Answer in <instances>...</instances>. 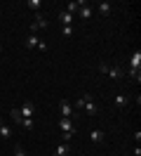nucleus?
<instances>
[{
  "instance_id": "9d476101",
  "label": "nucleus",
  "mask_w": 141,
  "mask_h": 156,
  "mask_svg": "<svg viewBox=\"0 0 141 156\" xmlns=\"http://www.w3.org/2000/svg\"><path fill=\"white\" fill-rule=\"evenodd\" d=\"M103 137H106V135H103V130H89V140H92L94 144H101Z\"/></svg>"
},
{
  "instance_id": "4468645a",
  "label": "nucleus",
  "mask_w": 141,
  "mask_h": 156,
  "mask_svg": "<svg viewBox=\"0 0 141 156\" xmlns=\"http://www.w3.org/2000/svg\"><path fill=\"white\" fill-rule=\"evenodd\" d=\"M111 10H113V5L108 2V0H103V2H99V12H101L103 17H108V14H111Z\"/></svg>"
},
{
  "instance_id": "20e7f679",
  "label": "nucleus",
  "mask_w": 141,
  "mask_h": 156,
  "mask_svg": "<svg viewBox=\"0 0 141 156\" xmlns=\"http://www.w3.org/2000/svg\"><path fill=\"white\" fill-rule=\"evenodd\" d=\"M59 128H61V130H64V135H68V137L75 135V126H73V121H71V118H59Z\"/></svg>"
},
{
  "instance_id": "0eeeda50",
  "label": "nucleus",
  "mask_w": 141,
  "mask_h": 156,
  "mask_svg": "<svg viewBox=\"0 0 141 156\" xmlns=\"http://www.w3.org/2000/svg\"><path fill=\"white\" fill-rule=\"evenodd\" d=\"M129 69H132V71H139V69H141V52H139V50H134V52H132Z\"/></svg>"
},
{
  "instance_id": "7ed1b4c3",
  "label": "nucleus",
  "mask_w": 141,
  "mask_h": 156,
  "mask_svg": "<svg viewBox=\"0 0 141 156\" xmlns=\"http://www.w3.org/2000/svg\"><path fill=\"white\" fill-rule=\"evenodd\" d=\"M47 26H49V24H47V19L40 14V12H38V14H35V21L31 24V36H38V31H40V29L45 31Z\"/></svg>"
},
{
  "instance_id": "423d86ee",
  "label": "nucleus",
  "mask_w": 141,
  "mask_h": 156,
  "mask_svg": "<svg viewBox=\"0 0 141 156\" xmlns=\"http://www.w3.org/2000/svg\"><path fill=\"white\" fill-rule=\"evenodd\" d=\"M19 114L24 118H33V114H35V104L33 102H24V107L19 109Z\"/></svg>"
},
{
  "instance_id": "6ab92c4d",
  "label": "nucleus",
  "mask_w": 141,
  "mask_h": 156,
  "mask_svg": "<svg viewBox=\"0 0 141 156\" xmlns=\"http://www.w3.org/2000/svg\"><path fill=\"white\" fill-rule=\"evenodd\" d=\"M12 118H14V123H21V114H19V109H12Z\"/></svg>"
},
{
  "instance_id": "f03ea898",
  "label": "nucleus",
  "mask_w": 141,
  "mask_h": 156,
  "mask_svg": "<svg viewBox=\"0 0 141 156\" xmlns=\"http://www.w3.org/2000/svg\"><path fill=\"white\" fill-rule=\"evenodd\" d=\"M82 109L87 111V116H89V118L96 116V111H99V107H96V99H94L92 95H82Z\"/></svg>"
},
{
  "instance_id": "a211bd4d",
  "label": "nucleus",
  "mask_w": 141,
  "mask_h": 156,
  "mask_svg": "<svg viewBox=\"0 0 141 156\" xmlns=\"http://www.w3.org/2000/svg\"><path fill=\"white\" fill-rule=\"evenodd\" d=\"M14 156H28V154H26V149H24L21 144H17L14 147Z\"/></svg>"
},
{
  "instance_id": "9b49d317",
  "label": "nucleus",
  "mask_w": 141,
  "mask_h": 156,
  "mask_svg": "<svg viewBox=\"0 0 141 156\" xmlns=\"http://www.w3.org/2000/svg\"><path fill=\"white\" fill-rule=\"evenodd\" d=\"M54 154H56V156H68V154H71V147L66 144V142H59V144H56V149H54Z\"/></svg>"
},
{
  "instance_id": "2eb2a0df",
  "label": "nucleus",
  "mask_w": 141,
  "mask_h": 156,
  "mask_svg": "<svg viewBox=\"0 0 141 156\" xmlns=\"http://www.w3.org/2000/svg\"><path fill=\"white\" fill-rule=\"evenodd\" d=\"M78 14H80L82 19H89V17H92V7H89V5H82V7H80V12H78Z\"/></svg>"
},
{
  "instance_id": "5701e85b",
  "label": "nucleus",
  "mask_w": 141,
  "mask_h": 156,
  "mask_svg": "<svg viewBox=\"0 0 141 156\" xmlns=\"http://www.w3.org/2000/svg\"><path fill=\"white\" fill-rule=\"evenodd\" d=\"M0 52H2V45H0Z\"/></svg>"
},
{
  "instance_id": "412c9836",
  "label": "nucleus",
  "mask_w": 141,
  "mask_h": 156,
  "mask_svg": "<svg viewBox=\"0 0 141 156\" xmlns=\"http://www.w3.org/2000/svg\"><path fill=\"white\" fill-rule=\"evenodd\" d=\"M64 36L71 38V36H73V26H64Z\"/></svg>"
},
{
  "instance_id": "b1692460",
  "label": "nucleus",
  "mask_w": 141,
  "mask_h": 156,
  "mask_svg": "<svg viewBox=\"0 0 141 156\" xmlns=\"http://www.w3.org/2000/svg\"><path fill=\"white\" fill-rule=\"evenodd\" d=\"M54 156H56V154H54Z\"/></svg>"
},
{
  "instance_id": "1a4fd4ad",
  "label": "nucleus",
  "mask_w": 141,
  "mask_h": 156,
  "mask_svg": "<svg viewBox=\"0 0 141 156\" xmlns=\"http://www.w3.org/2000/svg\"><path fill=\"white\" fill-rule=\"evenodd\" d=\"M59 21H61L64 26H73V14H68L66 10H61L59 12Z\"/></svg>"
},
{
  "instance_id": "f257e3e1",
  "label": "nucleus",
  "mask_w": 141,
  "mask_h": 156,
  "mask_svg": "<svg viewBox=\"0 0 141 156\" xmlns=\"http://www.w3.org/2000/svg\"><path fill=\"white\" fill-rule=\"evenodd\" d=\"M99 71H101V73H106V76H111V78H115V80H120V78H122V69H120V66H111L108 62L99 64Z\"/></svg>"
},
{
  "instance_id": "dca6fc26",
  "label": "nucleus",
  "mask_w": 141,
  "mask_h": 156,
  "mask_svg": "<svg viewBox=\"0 0 141 156\" xmlns=\"http://www.w3.org/2000/svg\"><path fill=\"white\" fill-rule=\"evenodd\" d=\"M38 43H40V38H38V36H28L26 48H38Z\"/></svg>"
},
{
  "instance_id": "f8f14e48",
  "label": "nucleus",
  "mask_w": 141,
  "mask_h": 156,
  "mask_svg": "<svg viewBox=\"0 0 141 156\" xmlns=\"http://www.w3.org/2000/svg\"><path fill=\"white\" fill-rule=\"evenodd\" d=\"M0 137H5V140H9V137H12V128H9L2 118H0Z\"/></svg>"
},
{
  "instance_id": "ddd939ff",
  "label": "nucleus",
  "mask_w": 141,
  "mask_h": 156,
  "mask_svg": "<svg viewBox=\"0 0 141 156\" xmlns=\"http://www.w3.org/2000/svg\"><path fill=\"white\" fill-rule=\"evenodd\" d=\"M113 104H115L118 109H125L127 104H129V99L125 97V95H115V99H113Z\"/></svg>"
},
{
  "instance_id": "39448f33",
  "label": "nucleus",
  "mask_w": 141,
  "mask_h": 156,
  "mask_svg": "<svg viewBox=\"0 0 141 156\" xmlns=\"http://www.w3.org/2000/svg\"><path fill=\"white\" fill-rule=\"evenodd\" d=\"M59 111H61V118H73V104H71V102H66V99H61Z\"/></svg>"
},
{
  "instance_id": "aec40b11",
  "label": "nucleus",
  "mask_w": 141,
  "mask_h": 156,
  "mask_svg": "<svg viewBox=\"0 0 141 156\" xmlns=\"http://www.w3.org/2000/svg\"><path fill=\"white\" fill-rule=\"evenodd\" d=\"M129 78H132V80H136V83H139V80H141V71H132V69H129Z\"/></svg>"
},
{
  "instance_id": "6e6552de",
  "label": "nucleus",
  "mask_w": 141,
  "mask_h": 156,
  "mask_svg": "<svg viewBox=\"0 0 141 156\" xmlns=\"http://www.w3.org/2000/svg\"><path fill=\"white\" fill-rule=\"evenodd\" d=\"M82 5H87L85 0H80V2H78V0H71V2H66V12H68V14H78Z\"/></svg>"
},
{
  "instance_id": "f3484780",
  "label": "nucleus",
  "mask_w": 141,
  "mask_h": 156,
  "mask_svg": "<svg viewBox=\"0 0 141 156\" xmlns=\"http://www.w3.org/2000/svg\"><path fill=\"white\" fill-rule=\"evenodd\" d=\"M26 5H28V7H31V10H40V7H42V2H40V0H28V2H26Z\"/></svg>"
},
{
  "instance_id": "4be33fe9",
  "label": "nucleus",
  "mask_w": 141,
  "mask_h": 156,
  "mask_svg": "<svg viewBox=\"0 0 141 156\" xmlns=\"http://www.w3.org/2000/svg\"><path fill=\"white\" fill-rule=\"evenodd\" d=\"M38 50H40V52H45V50H47V43H42V40H40V43H38Z\"/></svg>"
}]
</instances>
